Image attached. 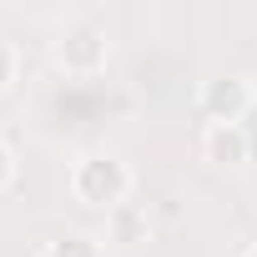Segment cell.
<instances>
[{
    "instance_id": "8",
    "label": "cell",
    "mask_w": 257,
    "mask_h": 257,
    "mask_svg": "<svg viewBox=\"0 0 257 257\" xmlns=\"http://www.w3.org/2000/svg\"><path fill=\"white\" fill-rule=\"evenodd\" d=\"M11 182H16V157H11V147H6V142H0V192H6Z\"/></svg>"
},
{
    "instance_id": "9",
    "label": "cell",
    "mask_w": 257,
    "mask_h": 257,
    "mask_svg": "<svg viewBox=\"0 0 257 257\" xmlns=\"http://www.w3.org/2000/svg\"><path fill=\"white\" fill-rule=\"evenodd\" d=\"M247 257H257V247H252V252H247Z\"/></svg>"
},
{
    "instance_id": "3",
    "label": "cell",
    "mask_w": 257,
    "mask_h": 257,
    "mask_svg": "<svg viewBox=\"0 0 257 257\" xmlns=\"http://www.w3.org/2000/svg\"><path fill=\"white\" fill-rule=\"evenodd\" d=\"M252 111V81L247 76H217L202 86V116L207 126H242Z\"/></svg>"
},
{
    "instance_id": "1",
    "label": "cell",
    "mask_w": 257,
    "mask_h": 257,
    "mask_svg": "<svg viewBox=\"0 0 257 257\" xmlns=\"http://www.w3.org/2000/svg\"><path fill=\"white\" fill-rule=\"evenodd\" d=\"M71 192H76V202L111 212V207L126 202V192H132V172H126V162H116V157H81L76 172H71Z\"/></svg>"
},
{
    "instance_id": "6",
    "label": "cell",
    "mask_w": 257,
    "mask_h": 257,
    "mask_svg": "<svg viewBox=\"0 0 257 257\" xmlns=\"http://www.w3.org/2000/svg\"><path fill=\"white\" fill-rule=\"evenodd\" d=\"M46 257H101V247H96L86 232H66V237H56V242L46 247Z\"/></svg>"
},
{
    "instance_id": "4",
    "label": "cell",
    "mask_w": 257,
    "mask_h": 257,
    "mask_svg": "<svg viewBox=\"0 0 257 257\" xmlns=\"http://www.w3.org/2000/svg\"><path fill=\"white\" fill-rule=\"evenodd\" d=\"M247 152H252V142H247L242 126H207L202 132V157L212 167H242Z\"/></svg>"
},
{
    "instance_id": "5",
    "label": "cell",
    "mask_w": 257,
    "mask_h": 257,
    "mask_svg": "<svg viewBox=\"0 0 257 257\" xmlns=\"http://www.w3.org/2000/svg\"><path fill=\"white\" fill-rule=\"evenodd\" d=\"M111 237H116V242H142V237H147V217H142L137 207H126V202L111 207Z\"/></svg>"
},
{
    "instance_id": "7",
    "label": "cell",
    "mask_w": 257,
    "mask_h": 257,
    "mask_svg": "<svg viewBox=\"0 0 257 257\" xmlns=\"http://www.w3.org/2000/svg\"><path fill=\"white\" fill-rule=\"evenodd\" d=\"M11 81H16V51L0 41V91H11Z\"/></svg>"
},
{
    "instance_id": "2",
    "label": "cell",
    "mask_w": 257,
    "mask_h": 257,
    "mask_svg": "<svg viewBox=\"0 0 257 257\" xmlns=\"http://www.w3.org/2000/svg\"><path fill=\"white\" fill-rule=\"evenodd\" d=\"M106 56H111V41H106V31L91 26V21L71 26V31L56 41V61H61L71 76H96V71L106 66Z\"/></svg>"
}]
</instances>
